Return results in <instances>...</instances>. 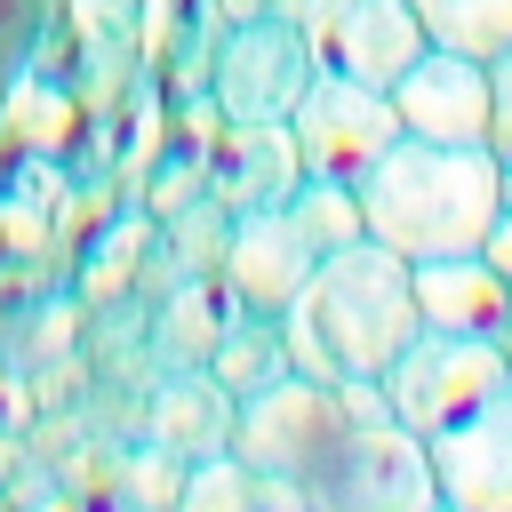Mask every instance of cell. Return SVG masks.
<instances>
[{"mask_svg":"<svg viewBox=\"0 0 512 512\" xmlns=\"http://www.w3.org/2000/svg\"><path fill=\"white\" fill-rule=\"evenodd\" d=\"M296 24L312 40V64L352 72L368 88H392L424 56V24H416L408 0H304Z\"/></svg>","mask_w":512,"mask_h":512,"instance_id":"cell-8","label":"cell"},{"mask_svg":"<svg viewBox=\"0 0 512 512\" xmlns=\"http://www.w3.org/2000/svg\"><path fill=\"white\" fill-rule=\"evenodd\" d=\"M504 304H512V280L472 248V256H432L416 264V320L424 328H504Z\"/></svg>","mask_w":512,"mask_h":512,"instance_id":"cell-14","label":"cell"},{"mask_svg":"<svg viewBox=\"0 0 512 512\" xmlns=\"http://www.w3.org/2000/svg\"><path fill=\"white\" fill-rule=\"evenodd\" d=\"M344 400H336V384H320V376H272V384H256V392H240L232 400V456L248 464V472H272V480H296L304 496H312V480L328 472V456H336V440H344Z\"/></svg>","mask_w":512,"mask_h":512,"instance_id":"cell-3","label":"cell"},{"mask_svg":"<svg viewBox=\"0 0 512 512\" xmlns=\"http://www.w3.org/2000/svg\"><path fill=\"white\" fill-rule=\"evenodd\" d=\"M144 448H168V456H184V464L232 448V392H224L208 368H160L152 416H144Z\"/></svg>","mask_w":512,"mask_h":512,"instance_id":"cell-13","label":"cell"},{"mask_svg":"<svg viewBox=\"0 0 512 512\" xmlns=\"http://www.w3.org/2000/svg\"><path fill=\"white\" fill-rule=\"evenodd\" d=\"M176 504H184V512H248V504H256V472H248L232 448L192 456L184 480H176Z\"/></svg>","mask_w":512,"mask_h":512,"instance_id":"cell-20","label":"cell"},{"mask_svg":"<svg viewBox=\"0 0 512 512\" xmlns=\"http://www.w3.org/2000/svg\"><path fill=\"white\" fill-rule=\"evenodd\" d=\"M400 128L408 136H432V144H488V56H464V48H432L384 88Z\"/></svg>","mask_w":512,"mask_h":512,"instance_id":"cell-10","label":"cell"},{"mask_svg":"<svg viewBox=\"0 0 512 512\" xmlns=\"http://www.w3.org/2000/svg\"><path fill=\"white\" fill-rule=\"evenodd\" d=\"M296 176H304V160H296L288 120H216V128H208L200 184H208L224 208H264V200H288V184H296Z\"/></svg>","mask_w":512,"mask_h":512,"instance_id":"cell-12","label":"cell"},{"mask_svg":"<svg viewBox=\"0 0 512 512\" xmlns=\"http://www.w3.org/2000/svg\"><path fill=\"white\" fill-rule=\"evenodd\" d=\"M432 48H464V56H496L512 40V0H408Z\"/></svg>","mask_w":512,"mask_h":512,"instance_id":"cell-18","label":"cell"},{"mask_svg":"<svg viewBox=\"0 0 512 512\" xmlns=\"http://www.w3.org/2000/svg\"><path fill=\"white\" fill-rule=\"evenodd\" d=\"M232 312L240 304H232V288L216 272H176L168 296H160V320H152V368H208Z\"/></svg>","mask_w":512,"mask_h":512,"instance_id":"cell-15","label":"cell"},{"mask_svg":"<svg viewBox=\"0 0 512 512\" xmlns=\"http://www.w3.org/2000/svg\"><path fill=\"white\" fill-rule=\"evenodd\" d=\"M480 256L512 280V160H504V184H496V216H488V240H480Z\"/></svg>","mask_w":512,"mask_h":512,"instance_id":"cell-23","label":"cell"},{"mask_svg":"<svg viewBox=\"0 0 512 512\" xmlns=\"http://www.w3.org/2000/svg\"><path fill=\"white\" fill-rule=\"evenodd\" d=\"M312 264H320V256H312V240L288 224L280 200H264V208H232L216 280L232 288L240 312H288V296L312 280Z\"/></svg>","mask_w":512,"mask_h":512,"instance_id":"cell-11","label":"cell"},{"mask_svg":"<svg viewBox=\"0 0 512 512\" xmlns=\"http://www.w3.org/2000/svg\"><path fill=\"white\" fill-rule=\"evenodd\" d=\"M264 8H280V16H304V0H264Z\"/></svg>","mask_w":512,"mask_h":512,"instance_id":"cell-25","label":"cell"},{"mask_svg":"<svg viewBox=\"0 0 512 512\" xmlns=\"http://www.w3.org/2000/svg\"><path fill=\"white\" fill-rule=\"evenodd\" d=\"M288 136H296L304 176L360 184V176L384 160V144L400 136V112H392V96H384V88H368V80H352V72L312 64V80H304V96H296V112H288Z\"/></svg>","mask_w":512,"mask_h":512,"instance_id":"cell-7","label":"cell"},{"mask_svg":"<svg viewBox=\"0 0 512 512\" xmlns=\"http://www.w3.org/2000/svg\"><path fill=\"white\" fill-rule=\"evenodd\" d=\"M496 184H504V160L488 144H432L400 128L352 192H360L368 240H384L408 264H432V256H472L488 240Z\"/></svg>","mask_w":512,"mask_h":512,"instance_id":"cell-2","label":"cell"},{"mask_svg":"<svg viewBox=\"0 0 512 512\" xmlns=\"http://www.w3.org/2000/svg\"><path fill=\"white\" fill-rule=\"evenodd\" d=\"M256 8H264V0H216V16H224V24H232V16H256Z\"/></svg>","mask_w":512,"mask_h":512,"instance_id":"cell-24","label":"cell"},{"mask_svg":"<svg viewBox=\"0 0 512 512\" xmlns=\"http://www.w3.org/2000/svg\"><path fill=\"white\" fill-rule=\"evenodd\" d=\"M40 32H48V0H0V80L32 64Z\"/></svg>","mask_w":512,"mask_h":512,"instance_id":"cell-21","label":"cell"},{"mask_svg":"<svg viewBox=\"0 0 512 512\" xmlns=\"http://www.w3.org/2000/svg\"><path fill=\"white\" fill-rule=\"evenodd\" d=\"M312 80V40L296 16L280 8H256V16H232L208 48V104L216 120H288L296 96Z\"/></svg>","mask_w":512,"mask_h":512,"instance_id":"cell-5","label":"cell"},{"mask_svg":"<svg viewBox=\"0 0 512 512\" xmlns=\"http://www.w3.org/2000/svg\"><path fill=\"white\" fill-rule=\"evenodd\" d=\"M416 264L392 256L384 240H352V248H328L312 264V280L288 296L280 312V336H288V368L296 376H384L392 352L416 336Z\"/></svg>","mask_w":512,"mask_h":512,"instance_id":"cell-1","label":"cell"},{"mask_svg":"<svg viewBox=\"0 0 512 512\" xmlns=\"http://www.w3.org/2000/svg\"><path fill=\"white\" fill-rule=\"evenodd\" d=\"M488 152L512 160V40L488 56Z\"/></svg>","mask_w":512,"mask_h":512,"instance_id":"cell-22","label":"cell"},{"mask_svg":"<svg viewBox=\"0 0 512 512\" xmlns=\"http://www.w3.org/2000/svg\"><path fill=\"white\" fill-rule=\"evenodd\" d=\"M224 232H232V208H224L208 184H200L184 208L160 216V248H168L176 272H216V264H224Z\"/></svg>","mask_w":512,"mask_h":512,"instance_id":"cell-19","label":"cell"},{"mask_svg":"<svg viewBox=\"0 0 512 512\" xmlns=\"http://www.w3.org/2000/svg\"><path fill=\"white\" fill-rule=\"evenodd\" d=\"M312 512H440V472L424 432H408L400 416L344 424L328 472L312 480Z\"/></svg>","mask_w":512,"mask_h":512,"instance_id":"cell-6","label":"cell"},{"mask_svg":"<svg viewBox=\"0 0 512 512\" xmlns=\"http://www.w3.org/2000/svg\"><path fill=\"white\" fill-rule=\"evenodd\" d=\"M376 384H384L392 416L432 440L440 424H456L464 408H480L496 384H512V352L488 328H416Z\"/></svg>","mask_w":512,"mask_h":512,"instance_id":"cell-4","label":"cell"},{"mask_svg":"<svg viewBox=\"0 0 512 512\" xmlns=\"http://www.w3.org/2000/svg\"><path fill=\"white\" fill-rule=\"evenodd\" d=\"M496 336H504V352H512V304H504V328H496Z\"/></svg>","mask_w":512,"mask_h":512,"instance_id":"cell-26","label":"cell"},{"mask_svg":"<svg viewBox=\"0 0 512 512\" xmlns=\"http://www.w3.org/2000/svg\"><path fill=\"white\" fill-rule=\"evenodd\" d=\"M288 224L312 240V256H328V248H352L368 224H360V192L352 184H336V176H296L288 184Z\"/></svg>","mask_w":512,"mask_h":512,"instance_id":"cell-17","label":"cell"},{"mask_svg":"<svg viewBox=\"0 0 512 512\" xmlns=\"http://www.w3.org/2000/svg\"><path fill=\"white\" fill-rule=\"evenodd\" d=\"M208 376L240 400V392H256V384H272V376H288V336H280V312H232V328L216 336V352H208Z\"/></svg>","mask_w":512,"mask_h":512,"instance_id":"cell-16","label":"cell"},{"mask_svg":"<svg viewBox=\"0 0 512 512\" xmlns=\"http://www.w3.org/2000/svg\"><path fill=\"white\" fill-rule=\"evenodd\" d=\"M424 448L440 472V512H512V384L440 424Z\"/></svg>","mask_w":512,"mask_h":512,"instance_id":"cell-9","label":"cell"}]
</instances>
